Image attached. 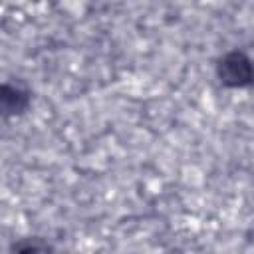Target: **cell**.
<instances>
[{
    "mask_svg": "<svg viewBox=\"0 0 254 254\" xmlns=\"http://www.w3.org/2000/svg\"><path fill=\"white\" fill-rule=\"evenodd\" d=\"M2 111L4 115H16V113H22L26 107H28V101H30V95L18 87V85H4L2 87Z\"/></svg>",
    "mask_w": 254,
    "mask_h": 254,
    "instance_id": "2",
    "label": "cell"
},
{
    "mask_svg": "<svg viewBox=\"0 0 254 254\" xmlns=\"http://www.w3.org/2000/svg\"><path fill=\"white\" fill-rule=\"evenodd\" d=\"M218 77L230 87L250 85L254 81V62L242 52H230L218 64Z\"/></svg>",
    "mask_w": 254,
    "mask_h": 254,
    "instance_id": "1",
    "label": "cell"
}]
</instances>
